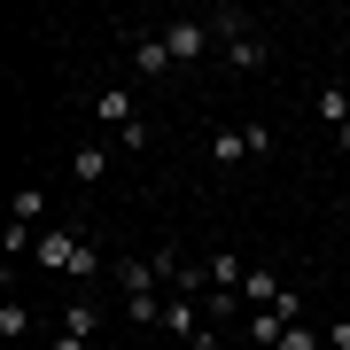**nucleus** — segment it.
Segmentation results:
<instances>
[{
	"label": "nucleus",
	"instance_id": "nucleus-1",
	"mask_svg": "<svg viewBox=\"0 0 350 350\" xmlns=\"http://www.w3.org/2000/svg\"><path fill=\"white\" fill-rule=\"evenodd\" d=\"M211 39H226V63H234V70H265V55H273L265 31H257L241 8H218V16H211Z\"/></svg>",
	"mask_w": 350,
	"mask_h": 350
},
{
	"label": "nucleus",
	"instance_id": "nucleus-2",
	"mask_svg": "<svg viewBox=\"0 0 350 350\" xmlns=\"http://www.w3.org/2000/svg\"><path fill=\"white\" fill-rule=\"evenodd\" d=\"M202 156H211L218 172H234V163H250V156H257V140H250V125H218L211 140H202Z\"/></svg>",
	"mask_w": 350,
	"mask_h": 350
},
{
	"label": "nucleus",
	"instance_id": "nucleus-3",
	"mask_svg": "<svg viewBox=\"0 0 350 350\" xmlns=\"http://www.w3.org/2000/svg\"><path fill=\"white\" fill-rule=\"evenodd\" d=\"M78 250H86V234H70V226H55V234H39V265H47V273H70V265H78Z\"/></svg>",
	"mask_w": 350,
	"mask_h": 350
},
{
	"label": "nucleus",
	"instance_id": "nucleus-4",
	"mask_svg": "<svg viewBox=\"0 0 350 350\" xmlns=\"http://www.w3.org/2000/svg\"><path fill=\"white\" fill-rule=\"evenodd\" d=\"M163 335L187 350V342L202 335V304H195V296H163Z\"/></svg>",
	"mask_w": 350,
	"mask_h": 350
},
{
	"label": "nucleus",
	"instance_id": "nucleus-5",
	"mask_svg": "<svg viewBox=\"0 0 350 350\" xmlns=\"http://www.w3.org/2000/svg\"><path fill=\"white\" fill-rule=\"evenodd\" d=\"M202 280H211V296H241V280H250V265H241L234 250H211V257H202Z\"/></svg>",
	"mask_w": 350,
	"mask_h": 350
},
{
	"label": "nucleus",
	"instance_id": "nucleus-6",
	"mask_svg": "<svg viewBox=\"0 0 350 350\" xmlns=\"http://www.w3.org/2000/svg\"><path fill=\"white\" fill-rule=\"evenodd\" d=\"M133 70H140V78H172V70H179L172 47H163V31H133Z\"/></svg>",
	"mask_w": 350,
	"mask_h": 350
},
{
	"label": "nucleus",
	"instance_id": "nucleus-7",
	"mask_svg": "<svg viewBox=\"0 0 350 350\" xmlns=\"http://www.w3.org/2000/svg\"><path fill=\"white\" fill-rule=\"evenodd\" d=\"M319 125L335 133V148L350 156V86H319Z\"/></svg>",
	"mask_w": 350,
	"mask_h": 350
},
{
	"label": "nucleus",
	"instance_id": "nucleus-8",
	"mask_svg": "<svg viewBox=\"0 0 350 350\" xmlns=\"http://www.w3.org/2000/svg\"><path fill=\"white\" fill-rule=\"evenodd\" d=\"M163 47H172L179 70H187V63H202V47H211V24H163Z\"/></svg>",
	"mask_w": 350,
	"mask_h": 350
},
{
	"label": "nucleus",
	"instance_id": "nucleus-9",
	"mask_svg": "<svg viewBox=\"0 0 350 350\" xmlns=\"http://www.w3.org/2000/svg\"><path fill=\"white\" fill-rule=\"evenodd\" d=\"M94 117H101L109 133H133V125H140V117H133V94H125V86H101V94H94Z\"/></svg>",
	"mask_w": 350,
	"mask_h": 350
},
{
	"label": "nucleus",
	"instance_id": "nucleus-10",
	"mask_svg": "<svg viewBox=\"0 0 350 350\" xmlns=\"http://www.w3.org/2000/svg\"><path fill=\"white\" fill-rule=\"evenodd\" d=\"M70 179H78V187H101V179H109V148H78L70 156Z\"/></svg>",
	"mask_w": 350,
	"mask_h": 350
},
{
	"label": "nucleus",
	"instance_id": "nucleus-11",
	"mask_svg": "<svg viewBox=\"0 0 350 350\" xmlns=\"http://www.w3.org/2000/svg\"><path fill=\"white\" fill-rule=\"evenodd\" d=\"M31 250H39V241H31V226H24V218L0 226V257H8V265H16V257H31Z\"/></svg>",
	"mask_w": 350,
	"mask_h": 350
},
{
	"label": "nucleus",
	"instance_id": "nucleus-12",
	"mask_svg": "<svg viewBox=\"0 0 350 350\" xmlns=\"http://www.w3.org/2000/svg\"><path fill=\"white\" fill-rule=\"evenodd\" d=\"M94 327H101V312H94V304H86V296H78V304H70V312H63V335H86V342H94Z\"/></svg>",
	"mask_w": 350,
	"mask_h": 350
},
{
	"label": "nucleus",
	"instance_id": "nucleus-13",
	"mask_svg": "<svg viewBox=\"0 0 350 350\" xmlns=\"http://www.w3.org/2000/svg\"><path fill=\"white\" fill-rule=\"evenodd\" d=\"M0 335H31V312H24V304H16V296L0 304Z\"/></svg>",
	"mask_w": 350,
	"mask_h": 350
},
{
	"label": "nucleus",
	"instance_id": "nucleus-14",
	"mask_svg": "<svg viewBox=\"0 0 350 350\" xmlns=\"http://www.w3.org/2000/svg\"><path fill=\"white\" fill-rule=\"evenodd\" d=\"M273 350H319V335H312V327H288V335H280Z\"/></svg>",
	"mask_w": 350,
	"mask_h": 350
},
{
	"label": "nucleus",
	"instance_id": "nucleus-15",
	"mask_svg": "<svg viewBox=\"0 0 350 350\" xmlns=\"http://www.w3.org/2000/svg\"><path fill=\"white\" fill-rule=\"evenodd\" d=\"M327 350H350V319H335V327H327Z\"/></svg>",
	"mask_w": 350,
	"mask_h": 350
},
{
	"label": "nucleus",
	"instance_id": "nucleus-16",
	"mask_svg": "<svg viewBox=\"0 0 350 350\" xmlns=\"http://www.w3.org/2000/svg\"><path fill=\"white\" fill-rule=\"evenodd\" d=\"M47 350H94V342H86V335H55Z\"/></svg>",
	"mask_w": 350,
	"mask_h": 350
},
{
	"label": "nucleus",
	"instance_id": "nucleus-17",
	"mask_svg": "<svg viewBox=\"0 0 350 350\" xmlns=\"http://www.w3.org/2000/svg\"><path fill=\"white\" fill-rule=\"evenodd\" d=\"M172 350H179V342H172Z\"/></svg>",
	"mask_w": 350,
	"mask_h": 350
}]
</instances>
